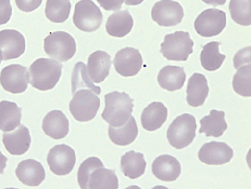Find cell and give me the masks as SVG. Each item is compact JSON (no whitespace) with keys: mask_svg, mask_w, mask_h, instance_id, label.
Instances as JSON below:
<instances>
[{"mask_svg":"<svg viewBox=\"0 0 251 189\" xmlns=\"http://www.w3.org/2000/svg\"><path fill=\"white\" fill-rule=\"evenodd\" d=\"M62 72L61 62L53 58H38L29 67V83L40 91L52 90L61 79Z\"/></svg>","mask_w":251,"mask_h":189,"instance_id":"1","label":"cell"},{"mask_svg":"<svg viewBox=\"0 0 251 189\" xmlns=\"http://www.w3.org/2000/svg\"><path fill=\"white\" fill-rule=\"evenodd\" d=\"M106 107L101 118L112 127H121L132 116L134 100L125 92L113 91L105 95Z\"/></svg>","mask_w":251,"mask_h":189,"instance_id":"2","label":"cell"},{"mask_svg":"<svg viewBox=\"0 0 251 189\" xmlns=\"http://www.w3.org/2000/svg\"><path fill=\"white\" fill-rule=\"evenodd\" d=\"M196 121L190 113L174 119L171 126L167 129V139L169 145L176 149L188 147L195 138Z\"/></svg>","mask_w":251,"mask_h":189,"instance_id":"3","label":"cell"},{"mask_svg":"<svg viewBox=\"0 0 251 189\" xmlns=\"http://www.w3.org/2000/svg\"><path fill=\"white\" fill-rule=\"evenodd\" d=\"M100 106V100L96 93L89 89H80L74 93L69 111L77 121L87 122L95 118Z\"/></svg>","mask_w":251,"mask_h":189,"instance_id":"4","label":"cell"},{"mask_svg":"<svg viewBox=\"0 0 251 189\" xmlns=\"http://www.w3.org/2000/svg\"><path fill=\"white\" fill-rule=\"evenodd\" d=\"M47 55L57 62H67L77 52V43L72 35L65 31H55L48 35L43 41Z\"/></svg>","mask_w":251,"mask_h":189,"instance_id":"5","label":"cell"},{"mask_svg":"<svg viewBox=\"0 0 251 189\" xmlns=\"http://www.w3.org/2000/svg\"><path fill=\"white\" fill-rule=\"evenodd\" d=\"M193 40L187 31H176L164 37L161 53L168 61L185 62L193 52Z\"/></svg>","mask_w":251,"mask_h":189,"instance_id":"6","label":"cell"},{"mask_svg":"<svg viewBox=\"0 0 251 189\" xmlns=\"http://www.w3.org/2000/svg\"><path fill=\"white\" fill-rule=\"evenodd\" d=\"M73 21L78 29L94 32L102 23V13L92 0H81L75 4Z\"/></svg>","mask_w":251,"mask_h":189,"instance_id":"7","label":"cell"},{"mask_svg":"<svg viewBox=\"0 0 251 189\" xmlns=\"http://www.w3.org/2000/svg\"><path fill=\"white\" fill-rule=\"evenodd\" d=\"M77 156L75 150L69 146L61 144L49 150L47 156L48 165L52 173L58 176L68 175L74 170Z\"/></svg>","mask_w":251,"mask_h":189,"instance_id":"8","label":"cell"},{"mask_svg":"<svg viewBox=\"0 0 251 189\" xmlns=\"http://www.w3.org/2000/svg\"><path fill=\"white\" fill-rule=\"evenodd\" d=\"M226 26V15L221 10L207 9L194 21V29L201 37L220 35Z\"/></svg>","mask_w":251,"mask_h":189,"instance_id":"9","label":"cell"},{"mask_svg":"<svg viewBox=\"0 0 251 189\" xmlns=\"http://www.w3.org/2000/svg\"><path fill=\"white\" fill-rule=\"evenodd\" d=\"M0 83L10 93H23L28 88L29 74L27 68L19 64L5 66L0 73Z\"/></svg>","mask_w":251,"mask_h":189,"instance_id":"10","label":"cell"},{"mask_svg":"<svg viewBox=\"0 0 251 189\" xmlns=\"http://www.w3.org/2000/svg\"><path fill=\"white\" fill-rule=\"evenodd\" d=\"M184 12L181 4L173 0H161L151 11V18L160 26L171 27L181 23Z\"/></svg>","mask_w":251,"mask_h":189,"instance_id":"11","label":"cell"},{"mask_svg":"<svg viewBox=\"0 0 251 189\" xmlns=\"http://www.w3.org/2000/svg\"><path fill=\"white\" fill-rule=\"evenodd\" d=\"M113 65L116 72L123 77L137 75L144 66L143 56L138 49L126 47L119 50L114 56Z\"/></svg>","mask_w":251,"mask_h":189,"instance_id":"12","label":"cell"},{"mask_svg":"<svg viewBox=\"0 0 251 189\" xmlns=\"http://www.w3.org/2000/svg\"><path fill=\"white\" fill-rule=\"evenodd\" d=\"M198 156L200 161L207 165H222L232 160L234 151L226 143L210 142L201 146Z\"/></svg>","mask_w":251,"mask_h":189,"instance_id":"13","label":"cell"},{"mask_svg":"<svg viewBox=\"0 0 251 189\" xmlns=\"http://www.w3.org/2000/svg\"><path fill=\"white\" fill-rule=\"evenodd\" d=\"M2 143L11 155L21 156L26 154L31 144L29 129L23 124H20L12 131L4 132L2 135Z\"/></svg>","mask_w":251,"mask_h":189,"instance_id":"14","label":"cell"},{"mask_svg":"<svg viewBox=\"0 0 251 189\" xmlns=\"http://www.w3.org/2000/svg\"><path fill=\"white\" fill-rule=\"evenodd\" d=\"M26 49L24 36L14 29L0 31V50L2 52L3 61L14 59L23 55Z\"/></svg>","mask_w":251,"mask_h":189,"instance_id":"15","label":"cell"},{"mask_svg":"<svg viewBox=\"0 0 251 189\" xmlns=\"http://www.w3.org/2000/svg\"><path fill=\"white\" fill-rule=\"evenodd\" d=\"M15 175L24 185L36 187L45 181L46 172L42 164L35 159L21 161L15 170Z\"/></svg>","mask_w":251,"mask_h":189,"instance_id":"16","label":"cell"},{"mask_svg":"<svg viewBox=\"0 0 251 189\" xmlns=\"http://www.w3.org/2000/svg\"><path fill=\"white\" fill-rule=\"evenodd\" d=\"M111 56L102 50L93 52L87 59V73L94 83H100L105 80L111 68Z\"/></svg>","mask_w":251,"mask_h":189,"instance_id":"17","label":"cell"},{"mask_svg":"<svg viewBox=\"0 0 251 189\" xmlns=\"http://www.w3.org/2000/svg\"><path fill=\"white\" fill-rule=\"evenodd\" d=\"M152 173L163 182H174L181 174V164L169 155L159 156L152 163Z\"/></svg>","mask_w":251,"mask_h":189,"instance_id":"18","label":"cell"},{"mask_svg":"<svg viewBox=\"0 0 251 189\" xmlns=\"http://www.w3.org/2000/svg\"><path fill=\"white\" fill-rule=\"evenodd\" d=\"M42 130L46 135L53 139H63L69 132V121L61 110L48 112L42 121Z\"/></svg>","mask_w":251,"mask_h":189,"instance_id":"19","label":"cell"},{"mask_svg":"<svg viewBox=\"0 0 251 189\" xmlns=\"http://www.w3.org/2000/svg\"><path fill=\"white\" fill-rule=\"evenodd\" d=\"M209 94L208 81L203 74L194 73L191 76L187 88V102L190 106L199 107L205 103Z\"/></svg>","mask_w":251,"mask_h":189,"instance_id":"20","label":"cell"},{"mask_svg":"<svg viewBox=\"0 0 251 189\" xmlns=\"http://www.w3.org/2000/svg\"><path fill=\"white\" fill-rule=\"evenodd\" d=\"M167 116V107L161 102H153L141 112V126L147 131H155L165 123Z\"/></svg>","mask_w":251,"mask_h":189,"instance_id":"21","label":"cell"},{"mask_svg":"<svg viewBox=\"0 0 251 189\" xmlns=\"http://www.w3.org/2000/svg\"><path fill=\"white\" fill-rule=\"evenodd\" d=\"M133 26L134 20L132 14L127 10H122L109 16L106 23V30L111 37L123 38L132 31Z\"/></svg>","mask_w":251,"mask_h":189,"instance_id":"22","label":"cell"},{"mask_svg":"<svg viewBox=\"0 0 251 189\" xmlns=\"http://www.w3.org/2000/svg\"><path fill=\"white\" fill-rule=\"evenodd\" d=\"M108 135L113 144L118 146H127L134 143L138 136V127L135 118L130 116L126 123L121 127L109 126Z\"/></svg>","mask_w":251,"mask_h":189,"instance_id":"23","label":"cell"},{"mask_svg":"<svg viewBox=\"0 0 251 189\" xmlns=\"http://www.w3.org/2000/svg\"><path fill=\"white\" fill-rule=\"evenodd\" d=\"M157 82L162 89L169 92L181 90L185 82V72L179 66H165L157 75Z\"/></svg>","mask_w":251,"mask_h":189,"instance_id":"24","label":"cell"},{"mask_svg":"<svg viewBox=\"0 0 251 189\" xmlns=\"http://www.w3.org/2000/svg\"><path fill=\"white\" fill-rule=\"evenodd\" d=\"M199 133H205L207 137H220L227 129L226 113L220 110H211L208 116L200 121Z\"/></svg>","mask_w":251,"mask_h":189,"instance_id":"25","label":"cell"},{"mask_svg":"<svg viewBox=\"0 0 251 189\" xmlns=\"http://www.w3.org/2000/svg\"><path fill=\"white\" fill-rule=\"evenodd\" d=\"M120 166H121V171L125 176L136 180L144 175L147 163L143 154L132 150L122 156Z\"/></svg>","mask_w":251,"mask_h":189,"instance_id":"26","label":"cell"},{"mask_svg":"<svg viewBox=\"0 0 251 189\" xmlns=\"http://www.w3.org/2000/svg\"><path fill=\"white\" fill-rule=\"evenodd\" d=\"M22 109L14 102H0V130L3 132L12 131L21 124Z\"/></svg>","mask_w":251,"mask_h":189,"instance_id":"27","label":"cell"},{"mask_svg":"<svg viewBox=\"0 0 251 189\" xmlns=\"http://www.w3.org/2000/svg\"><path fill=\"white\" fill-rule=\"evenodd\" d=\"M220 42L211 41L207 43L201 49V64L204 69L208 70V72H215V70L219 69L221 65L223 64L226 59L225 54L220 53L219 51Z\"/></svg>","mask_w":251,"mask_h":189,"instance_id":"28","label":"cell"},{"mask_svg":"<svg viewBox=\"0 0 251 189\" xmlns=\"http://www.w3.org/2000/svg\"><path fill=\"white\" fill-rule=\"evenodd\" d=\"M119 181L116 172L105 167H97L89 177V188L91 189H117Z\"/></svg>","mask_w":251,"mask_h":189,"instance_id":"29","label":"cell"},{"mask_svg":"<svg viewBox=\"0 0 251 189\" xmlns=\"http://www.w3.org/2000/svg\"><path fill=\"white\" fill-rule=\"evenodd\" d=\"M80 89H89L94 92L97 95L101 93V89L96 86L91 80L89 73H87L86 65L82 62H79L75 65L72 75V92L73 94Z\"/></svg>","mask_w":251,"mask_h":189,"instance_id":"30","label":"cell"},{"mask_svg":"<svg viewBox=\"0 0 251 189\" xmlns=\"http://www.w3.org/2000/svg\"><path fill=\"white\" fill-rule=\"evenodd\" d=\"M72 9L70 0H47L45 13L53 23H64L67 21Z\"/></svg>","mask_w":251,"mask_h":189,"instance_id":"31","label":"cell"},{"mask_svg":"<svg viewBox=\"0 0 251 189\" xmlns=\"http://www.w3.org/2000/svg\"><path fill=\"white\" fill-rule=\"evenodd\" d=\"M232 84L237 94L244 97L251 96V64L243 65L237 68Z\"/></svg>","mask_w":251,"mask_h":189,"instance_id":"32","label":"cell"},{"mask_svg":"<svg viewBox=\"0 0 251 189\" xmlns=\"http://www.w3.org/2000/svg\"><path fill=\"white\" fill-rule=\"evenodd\" d=\"M251 0H231L230 13L232 20L242 26H249L251 23Z\"/></svg>","mask_w":251,"mask_h":189,"instance_id":"33","label":"cell"},{"mask_svg":"<svg viewBox=\"0 0 251 189\" xmlns=\"http://www.w3.org/2000/svg\"><path fill=\"white\" fill-rule=\"evenodd\" d=\"M102 161L97 157H90L81 163L78 171V182L82 189L89 188V177L91 173L96 170L97 167H102Z\"/></svg>","mask_w":251,"mask_h":189,"instance_id":"34","label":"cell"},{"mask_svg":"<svg viewBox=\"0 0 251 189\" xmlns=\"http://www.w3.org/2000/svg\"><path fill=\"white\" fill-rule=\"evenodd\" d=\"M251 48L250 47H246L242 49V50H239L236 55L234 56V67L236 69L239 68L243 65H246V64H250L251 63Z\"/></svg>","mask_w":251,"mask_h":189,"instance_id":"35","label":"cell"},{"mask_svg":"<svg viewBox=\"0 0 251 189\" xmlns=\"http://www.w3.org/2000/svg\"><path fill=\"white\" fill-rule=\"evenodd\" d=\"M15 3L22 12H32L40 7L42 0H15Z\"/></svg>","mask_w":251,"mask_h":189,"instance_id":"36","label":"cell"},{"mask_svg":"<svg viewBox=\"0 0 251 189\" xmlns=\"http://www.w3.org/2000/svg\"><path fill=\"white\" fill-rule=\"evenodd\" d=\"M12 15V5L10 0H0V25L8 23Z\"/></svg>","mask_w":251,"mask_h":189,"instance_id":"37","label":"cell"},{"mask_svg":"<svg viewBox=\"0 0 251 189\" xmlns=\"http://www.w3.org/2000/svg\"><path fill=\"white\" fill-rule=\"evenodd\" d=\"M96 1L106 11H119L124 3V0H96Z\"/></svg>","mask_w":251,"mask_h":189,"instance_id":"38","label":"cell"},{"mask_svg":"<svg viewBox=\"0 0 251 189\" xmlns=\"http://www.w3.org/2000/svg\"><path fill=\"white\" fill-rule=\"evenodd\" d=\"M7 162H8V158L1 153V151H0V174H2L4 172L5 166H7Z\"/></svg>","mask_w":251,"mask_h":189,"instance_id":"39","label":"cell"},{"mask_svg":"<svg viewBox=\"0 0 251 189\" xmlns=\"http://www.w3.org/2000/svg\"><path fill=\"white\" fill-rule=\"evenodd\" d=\"M204 3H207L209 5H214V7H218V5H223L226 2V0H201Z\"/></svg>","mask_w":251,"mask_h":189,"instance_id":"40","label":"cell"},{"mask_svg":"<svg viewBox=\"0 0 251 189\" xmlns=\"http://www.w3.org/2000/svg\"><path fill=\"white\" fill-rule=\"evenodd\" d=\"M145 0H124V3L127 5H138L143 3Z\"/></svg>","mask_w":251,"mask_h":189,"instance_id":"41","label":"cell"},{"mask_svg":"<svg viewBox=\"0 0 251 189\" xmlns=\"http://www.w3.org/2000/svg\"><path fill=\"white\" fill-rule=\"evenodd\" d=\"M3 61V56H2V52L1 50H0V64H1V62Z\"/></svg>","mask_w":251,"mask_h":189,"instance_id":"42","label":"cell"}]
</instances>
